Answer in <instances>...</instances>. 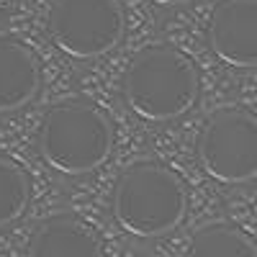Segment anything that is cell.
<instances>
[{
  "instance_id": "1",
  "label": "cell",
  "mask_w": 257,
  "mask_h": 257,
  "mask_svg": "<svg viewBox=\"0 0 257 257\" xmlns=\"http://www.w3.org/2000/svg\"><path fill=\"white\" fill-rule=\"evenodd\" d=\"M111 211L113 221L132 237H165L185 219L188 188L175 170L162 162H134L116 180Z\"/></svg>"
},
{
  "instance_id": "2",
  "label": "cell",
  "mask_w": 257,
  "mask_h": 257,
  "mask_svg": "<svg viewBox=\"0 0 257 257\" xmlns=\"http://www.w3.org/2000/svg\"><path fill=\"white\" fill-rule=\"evenodd\" d=\"M198 67L175 47H147L128 62L121 90L139 118L165 123L185 116L198 100Z\"/></svg>"
},
{
  "instance_id": "3",
  "label": "cell",
  "mask_w": 257,
  "mask_h": 257,
  "mask_svg": "<svg viewBox=\"0 0 257 257\" xmlns=\"http://www.w3.org/2000/svg\"><path fill=\"white\" fill-rule=\"evenodd\" d=\"M41 160L62 175H85L111 157L113 126L88 98L57 100L36 132Z\"/></svg>"
},
{
  "instance_id": "4",
  "label": "cell",
  "mask_w": 257,
  "mask_h": 257,
  "mask_svg": "<svg viewBox=\"0 0 257 257\" xmlns=\"http://www.w3.org/2000/svg\"><path fill=\"white\" fill-rule=\"evenodd\" d=\"M47 29L62 54L95 59L118 47L126 34V11L121 0H52Z\"/></svg>"
},
{
  "instance_id": "5",
  "label": "cell",
  "mask_w": 257,
  "mask_h": 257,
  "mask_svg": "<svg viewBox=\"0 0 257 257\" xmlns=\"http://www.w3.org/2000/svg\"><path fill=\"white\" fill-rule=\"evenodd\" d=\"M201 170L216 183L244 185L257 178V116L244 108L211 113L196 139Z\"/></svg>"
},
{
  "instance_id": "6",
  "label": "cell",
  "mask_w": 257,
  "mask_h": 257,
  "mask_svg": "<svg viewBox=\"0 0 257 257\" xmlns=\"http://www.w3.org/2000/svg\"><path fill=\"white\" fill-rule=\"evenodd\" d=\"M206 36L219 62L237 70L257 67V0H219Z\"/></svg>"
},
{
  "instance_id": "7",
  "label": "cell",
  "mask_w": 257,
  "mask_h": 257,
  "mask_svg": "<svg viewBox=\"0 0 257 257\" xmlns=\"http://www.w3.org/2000/svg\"><path fill=\"white\" fill-rule=\"evenodd\" d=\"M26 257H103V242L85 219L57 213L34 229Z\"/></svg>"
},
{
  "instance_id": "8",
  "label": "cell",
  "mask_w": 257,
  "mask_h": 257,
  "mask_svg": "<svg viewBox=\"0 0 257 257\" xmlns=\"http://www.w3.org/2000/svg\"><path fill=\"white\" fill-rule=\"evenodd\" d=\"M41 88V64L21 39L0 34V113L29 105Z\"/></svg>"
},
{
  "instance_id": "9",
  "label": "cell",
  "mask_w": 257,
  "mask_h": 257,
  "mask_svg": "<svg viewBox=\"0 0 257 257\" xmlns=\"http://www.w3.org/2000/svg\"><path fill=\"white\" fill-rule=\"evenodd\" d=\"M185 257H257V242L231 221H211L193 234Z\"/></svg>"
},
{
  "instance_id": "10",
  "label": "cell",
  "mask_w": 257,
  "mask_h": 257,
  "mask_svg": "<svg viewBox=\"0 0 257 257\" xmlns=\"http://www.w3.org/2000/svg\"><path fill=\"white\" fill-rule=\"evenodd\" d=\"M31 198L29 175L16 160L0 155V226H8L24 216Z\"/></svg>"
},
{
  "instance_id": "11",
  "label": "cell",
  "mask_w": 257,
  "mask_h": 257,
  "mask_svg": "<svg viewBox=\"0 0 257 257\" xmlns=\"http://www.w3.org/2000/svg\"><path fill=\"white\" fill-rule=\"evenodd\" d=\"M155 6H183V3H190V0H152Z\"/></svg>"
}]
</instances>
